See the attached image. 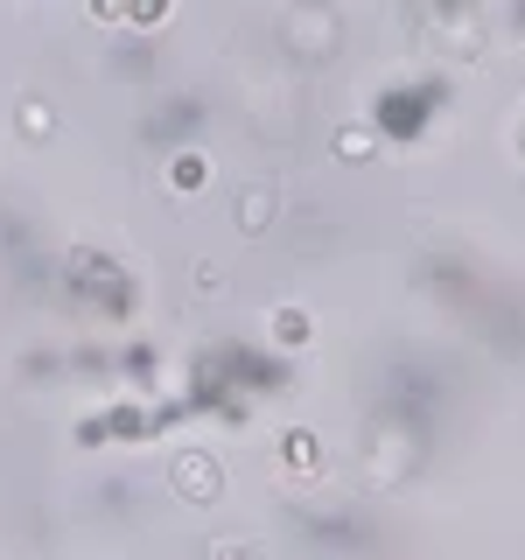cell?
<instances>
[{
	"label": "cell",
	"mask_w": 525,
	"mask_h": 560,
	"mask_svg": "<svg viewBox=\"0 0 525 560\" xmlns=\"http://www.w3.org/2000/svg\"><path fill=\"white\" fill-rule=\"evenodd\" d=\"M280 35H288L294 57H337L343 22H337V8H294L288 22H280Z\"/></svg>",
	"instance_id": "obj_1"
},
{
	"label": "cell",
	"mask_w": 525,
	"mask_h": 560,
	"mask_svg": "<svg viewBox=\"0 0 525 560\" xmlns=\"http://www.w3.org/2000/svg\"><path fill=\"white\" fill-rule=\"evenodd\" d=\"M168 483H175V498H183V504H218L224 469H218V455H210V448H183L168 463Z\"/></svg>",
	"instance_id": "obj_2"
},
{
	"label": "cell",
	"mask_w": 525,
	"mask_h": 560,
	"mask_svg": "<svg viewBox=\"0 0 525 560\" xmlns=\"http://www.w3.org/2000/svg\"><path fill=\"white\" fill-rule=\"evenodd\" d=\"M273 210H280V189H273V183H245L238 197H232V218H238V232H245V238H259V232H267V224H273Z\"/></svg>",
	"instance_id": "obj_3"
},
{
	"label": "cell",
	"mask_w": 525,
	"mask_h": 560,
	"mask_svg": "<svg viewBox=\"0 0 525 560\" xmlns=\"http://www.w3.org/2000/svg\"><path fill=\"white\" fill-rule=\"evenodd\" d=\"M413 469V434H399V428H385L378 442H372V483L385 490V483H399Z\"/></svg>",
	"instance_id": "obj_4"
},
{
	"label": "cell",
	"mask_w": 525,
	"mask_h": 560,
	"mask_svg": "<svg viewBox=\"0 0 525 560\" xmlns=\"http://www.w3.org/2000/svg\"><path fill=\"white\" fill-rule=\"evenodd\" d=\"M323 469V442L308 428H288L280 434V477H315Z\"/></svg>",
	"instance_id": "obj_5"
},
{
	"label": "cell",
	"mask_w": 525,
	"mask_h": 560,
	"mask_svg": "<svg viewBox=\"0 0 525 560\" xmlns=\"http://www.w3.org/2000/svg\"><path fill=\"white\" fill-rule=\"evenodd\" d=\"M162 183L175 189V197H197V189L210 183V162H203L197 148H189V154H168V175H162Z\"/></svg>",
	"instance_id": "obj_6"
},
{
	"label": "cell",
	"mask_w": 525,
	"mask_h": 560,
	"mask_svg": "<svg viewBox=\"0 0 525 560\" xmlns=\"http://www.w3.org/2000/svg\"><path fill=\"white\" fill-rule=\"evenodd\" d=\"M329 148H337V162H372V154H378V127H337Z\"/></svg>",
	"instance_id": "obj_7"
},
{
	"label": "cell",
	"mask_w": 525,
	"mask_h": 560,
	"mask_svg": "<svg viewBox=\"0 0 525 560\" xmlns=\"http://www.w3.org/2000/svg\"><path fill=\"white\" fill-rule=\"evenodd\" d=\"M267 329H273V343H288V350H308V343H315V323H308L302 308H273Z\"/></svg>",
	"instance_id": "obj_8"
},
{
	"label": "cell",
	"mask_w": 525,
	"mask_h": 560,
	"mask_svg": "<svg viewBox=\"0 0 525 560\" xmlns=\"http://www.w3.org/2000/svg\"><path fill=\"white\" fill-rule=\"evenodd\" d=\"M14 127H22L28 140H49V133H57V105H49V98H22V105H14Z\"/></svg>",
	"instance_id": "obj_9"
},
{
	"label": "cell",
	"mask_w": 525,
	"mask_h": 560,
	"mask_svg": "<svg viewBox=\"0 0 525 560\" xmlns=\"http://www.w3.org/2000/svg\"><path fill=\"white\" fill-rule=\"evenodd\" d=\"M189 294H197V302H218V294H224V267H218V259H197V267H189Z\"/></svg>",
	"instance_id": "obj_10"
},
{
	"label": "cell",
	"mask_w": 525,
	"mask_h": 560,
	"mask_svg": "<svg viewBox=\"0 0 525 560\" xmlns=\"http://www.w3.org/2000/svg\"><path fill=\"white\" fill-rule=\"evenodd\" d=\"M203 560H259V547H253V539H210Z\"/></svg>",
	"instance_id": "obj_11"
},
{
	"label": "cell",
	"mask_w": 525,
	"mask_h": 560,
	"mask_svg": "<svg viewBox=\"0 0 525 560\" xmlns=\"http://www.w3.org/2000/svg\"><path fill=\"white\" fill-rule=\"evenodd\" d=\"M133 22H140V28H162L168 8H162V0H148V8H133Z\"/></svg>",
	"instance_id": "obj_12"
}]
</instances>
